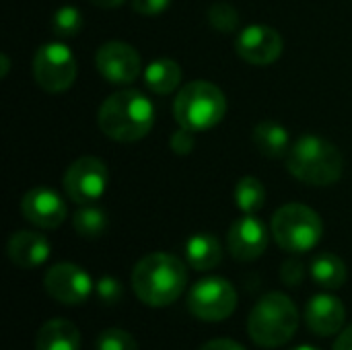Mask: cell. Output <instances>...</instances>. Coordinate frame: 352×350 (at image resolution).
<instances>
[{
  "label": "cell",
  "mask_w": 352,
  "mask_h": 350,
  "mask_svg": "<svg viewBox=\"0 0 352 350\" xmlns=\"http://www.w3.org/2000/svg\"><path fill=\"white\" fill-rule=\"evenodd\" d=\"M188 283L186 264L165 252L144 256L132 270V289L148 307H165L175 303Z\"/></svg>",
  "instance_id": "6da1fadb"
},
{
  "label": "cell",
  "mask_w": 352,
  "mask_h": 350,
  "mask_svg": "<svg viewBox=\"0 0 352 350\" xmlns=\"http://www.w3.org/2000/svg\"><path fill=\"white\" fill-rule=\"evenodd\" d=\"M33 78L47 93L68 91L76 78V60L68 45L60 41L43 43L33 56Z\"/></svg>",
  "instance_id": "52a82bcc"
},
{
  "label": "cell",
  "mask_w": 352,
  "mask_h": 350,
  "mask_svg": "<svg viewBox=\"0 0 352 350\" xmlns=\"http://www.w3.org/2000/svg\"><path fill=\"white\" fill-rule=\"evenodd\" d=\"M291 350H320V349H316V347H307V344H303V347H295V349H291Z\"/></svg>",
  "instance_id": "e575fe53"
},
{
  "label": "cell",
  "mask_w": 352,
  "mask_h": 350,
  "mask_svg": "<svg viewBox=\"0 0 352 350\" xmlns=\"http://www.w3.org/2000/svg\"><path fill=\"white\" fill-rule=\"evenodd\" d=\"M146 87L157 95H167L175 91L182 83V68L171 58H159L153 60L144 70Z\"/></svg>",
  "instance_id": "ffe728a7"
},
{
  "label": "cell",
  "mask_w": 352,
  "mask_h": 350,
  "mask_svg": "<svg viewBox=\"0 0 352 350\" xmlns=\"http://www.w3.org/2000/svg\"><path fill=\"white\" fill-rule=\"evenodd\" d=\"M254 144L268 159L287 157L291 149V138L285 126L272 120H264L254 128Z\"/></svg>",
  "instance_id": "ac0fdd59"
},
{
  "label": "cell",
  "mask_w": 352,
  "mask_h": 350,
  "mask_svg": "<svg viewBox=\"0 0 352 350\" xmlns=\"http://www.w3.org/2000/svg\"><path fill=\"white\" fill-rule=\"evenodd\" d=\"M0 60H2V76H6V72H8V58H6V54H2Z\"/></svg>",
  "instance_id": "836d02e7"
},
{
  "label": "cell",
  "mask_w": 352,
  "mask_h": 350,
  "mask_svg": "<svg viewBox=\"0 0 352 350\" xmlns=\"http://www.w3.org/2000/svg\"><path fill=\"white\" fill-rule=\"evenodd\" d=\"M169 4H171V0H132V8H134L138 14H144V17L159 14V12H163Z\"/></svg>",
  "instance_id": "f546056e"
},
{
  "label": "cell",
  "mask_w": 352,
  "mask_h": 350,
  "mask_svg": "<svg viewBox=\"0 0 352 350\" xmlns=\"http://www.w3.org/2000/svg\"><path fill=\"white\" fill-rule=\"evenodd\" d=\"M287 169L299 182L324 188L342 177L344 159L334 142L316 134H305L289 149Z\"/></svg>",
  "instance_id": "3957f363"
},
{
  "label": "cell",
  "mask_w": 352,
  "mask_h": 350,
  "mask_svg": "<svg viewBox=\"0 0 352 350\" xmlns=\"http://www.w3.org/2000/svg\"><path fill=\"white\" fill-rule=\"evenodd\" d=\"M35 350H80V332L70 320H47L37 332Z\"/></svg>",
  "instance_id": "e0dca14e"
},
{
  "label": "cell",
  "mask_w": 352,
  "mask_h": 350,
  "mask_svg": "<svg viewBox=\"0 0 352 350\" xmlns=\"http://www.w3.org/2000/svg\"><path fill=\"white\" fill-rule=\"evenodd\" d=\"M23 217L39 229H58L66 221V204L62 196L50 188H33L21 200Z\"/></svg>",
  "instance_id": "4fadbf2b"
},
{
  "label": "cell",
  "mask_w": 352,
  "mask_h": 350,
  "mask_svg": "<svg viewBox=\"0 0 352 350\" xmlns=\"http://www.w3.org/2000/svg\"><path fill=\"white\" fill-rule=\"evenodd\" d=\"M334 350H352V326L340 332V336L334 342Z\"/></svg>",
  "instance_id": "1f68e13d"
},
{
  "label": "cell",
  "mask_w": 352,
  "mask_h": 350,
  "mask_svg": "<svg viewBox=\"0 0 352 350\" xmlns=\"http://www.w3.org/2000/svg\"><path fill=\"white\" fill-rule=\"evenodd\" d=\"M95 350H138L132 334L120 328H107L97 336Z\"/></svg>",
  "instance_id": "484cf974"
},
{
  "label": "cell",
  "mask_w": 352,
  "mask_h": 350,
  "mask_svg": "<svg viewBox=\"0 0 352 350\" xmlns=\"http://www.w3.org/2000/svg\"><path fill=\"white\" fill-rule=\"evenodd\" d=\"M6 254H8V258H10V262L14 266L29 270V268H37V266L45 264V260L52 254V245L41 233L16 231L8 239Z\"/></svg>",
  "instance_id": "2e32d148"
},
{
  "label": "cell",
  "mask_w": 352,
  "mask_h": 350,
  "mask_svg": "<svg viewBox=\"0 0 352 350\" xmlns=\"http://www.w3.org/2000/svg\"><path fill=\"white\" fill-rule=\"evenodd\" d=\"M266 202V188L258 177H241L235 186V204L243 215H256Z\"/></svg>",
  "instance_id": "603a6c76"
},
{
  "label": "cell",
  "mask_w": 352,
  "mask_h": 350,
  "mask_svg": "<svg viewBox=\"0 0 352 350\" xmlns=\"http://www.w3.org/2000/svg\"><path fill=\"white\" fill-rule=\"evenodd\" d=\"M227 113V97L225 93L208 83V80H194L175 97L173 116L179 126L192 132H204L214 128Z\"/></svg>",
  "instance_id": "5b68a950"
},
{
  "label": "cell",
  "mask_w": 352,
  "mask_h": 350,
  "mask_svg": "<svg viewBox=\"0 0 352 350\" xmlns=\"http://www.w3.org/2000/svg\"><path fill=\"white\" fill-rule=\"evenodd\" d=\"M227 245H229L231 256L239 262L258 260L266 252V245H268L266 225L254 215H245L237 219L229 229Z\"/></svg>",
  "instance_id": "5bb4252c"
},
{
  "label": "cell",
  "mask_w": 352,
  "mask_h": 350,
  "mask_svg": "<svg viewBox=\"0 0 352 350\" xmlns=\"http://www.w3.org/2000/svg\"><path fill=\"white\" fill-rule=\"evenodd\" d=\"M95 295L103 305H116L124 297L122 283L113 276H101L95 285Z\"/></svg>",
  "instance_id": "4316f807"
},
{
  "label": "cell",
  "mask_w": 352,
  "mask_h": 350,
  "mask_svg": "<svg viewBox=\"0 0 352 350\" xmlns=\"http://www.w3.org/2000/svg\"><path fill=\"white\" fill-rule=\"evenodd\" d=\"M43 289L45 293L64 305H80L85 303L93 293V281L91 276L70 262L54 264L45 276H43Z\"/></svg>",
  "instance_id": "30bf717a"
},
{
  "label": "cell",
  "mask_w": 352,
  "mask_h": 350,
  "mask_svg": "<svg viewBox=\"0 0 352 350\" xmlns=\"http://www.w3.org/2000/svg\"><path fill=\"white\" fill-rule=\"evenodd\" d=\"M235 307L237 291L221 276L202 278L188 293V309L202 322H223L235 311Z\"/></svg>",
  "instance_id": "ba28073f"
},
{
  "label": "cell",
  "mask_w": 352,
  "mask_h": 350,
  "mask_svg": "<svg viewBox=\"0 0 352 350\" xmlns=\"http://www.w3.org/2000/svg\"><path fill=\"white\" fill-rule=\"evenodd\" d=\"M235 50L241 60L254 66H268L283 54V37L268 25L245 27L235 41Z\"/></svg>",
  "instance_id": "7c38bea8"
},
{
  "label": "cell",
  "mask_w": 352,
  "mask_h": 350,
  "mask_svg": "<svg viewBox=\"0 0 352 350\" xmlns=\"http://www.w3.org/2000/svg\"><path fill=\"white\" fill-rule=\"evenodd\" d=\"M280 278H283V283H285L287 287H297V285H301L303 278H305V266H303V262L297 260V258L287 260V262L280 266Z\"/></svg>",
  "instance_id": "83f0119b"
},
{
  "label": "cell",
  "mask_w": 352,
  "mask_h": 350,
  "mask_svg": "<svg viewBox=\"0 0 352 350\" xmlns=\"http://www.w3.org/2000/svg\"><path fill=\"white\" fill-rule=\"evenodd\" d=\"M346 264L336 254H320L311 262V278L326 291H336L346 283Z\"/></svg>",
  "instance_id": "44dd1931"
},
{
  "label": "cell",
  "mask_w": 352,
  "mask_h": 350,
  "mask_svg": "<svg viewBox=\"0 0 352 350\" xmlns=\"http://www.w3.org/2000/svg\"><path fill=\"white\" fill-rule=\"evenodd\" d=\"M299 328V311L291 297L272 291L264 295L248 318V334L262 349L287 344Z\"/></svg>",
  "instance_id": "277c9868"
},
{
  "label": "cell",
  "mask_w": 352,
  "mask_h": 350,
  "mask_svg": "<svg viewBox=\"0 0 352 350\" xmlns=\"http://www.w3.org/2000/svg\"><path fill=\"white\" fill-rule=\"evenodd\" d=\"M91 2L97 6H103V8H116V6H122L126 0H91Z\"/></svg>",
  "instance_id": "d6a6232c"
},
{
  "label": "cell",
  "mask_w": 352,
  "mask_h": 350,
  "mask_svg": "<svg viewBox=\"0 0 352 350\" xmlns=\"http://www.w3.org/2000/svg\"><path fill=\"white\" fill-rule=\"evenodd\" d=\"M107 182L109 171L97 157H80L64 173V190L76 204H93L99 200L107 190Z\"/></svg>",
  "instance_id": "9c48e42d"
},
{
  "label": "cell",
  "mask_w": 352,
  "mask_h": 350,
  "mask_svg": "<svg viewBox=\"0 0 352 350\" xmlns=\"http://www.w3.org/2000/svg\"><path fill=\"white\" fill-rule=\"evenodd\" d=\"M97 124L99 130L116 142H136L151 132L155 107L136 89L116 91L101 103Z\"/></svg>",
  "instance_id": "7a4b0ae2"
},
{
  "label": "cell",
  "mask_w": 352,
  "mask_h": 350,
  "mask_svg": "<svg viewBox=\"0 0 352 350\" xmlns=\"http://www.w3.org/2000/svg\"><path fill=\"white\" fill-rule=\"evenodd\" d=\"M274 241L291 254H305L314 250L322 235L324 223L320 215L305 204H285L280 206L270 223Z\"/></svg>",
  "instance_id": "8992f818"
},
{
  "label": "cell",
  "mask_w": 352,
  "mask_h": 350,
  "mask_svg": "<svg viewBox=\"0 0 352 350\" xmlns=\"http://www.w3.org/2000/svg\"><path fill=\"white\" fill-rule=\"evenodd\" d=\"M99 74L113 85H128L138 78L142 62L136 47L124 41H107L95 54Z\"/></svg>",
  "instance_id": "8fae6325"
},
{
  "label": "cell",
  "mask_w": 352,
  "mask_h": 350,
  "mask_svg": "<svg viewBox=\"0 0 352 350\" xmlns=\"http://www.w3.org/2000/svg\"><path fill=\"white\" fill-rule=\"evenodd\" d=\"M82 12L76 6H62L56 10L52 19V31L58 37H76L82 29Z\"/></svg>",
  "instance_id": "cb8c5ba5"
},
{
  "label": "cell",
  "mask_w": 352,
  "mask_h": 350,
  "mask_svg": "<svg viewBox=\"0 0 352 350\" xmlns=\"http://www.w3.org/2000/svg\"><path fill=\"white\" fill-rule=\"evenodd\" d=\"M208 21L217 31L231 33L239 25V14H237V8L231 6L229 2H217L208 8Z\"/></svg>",
  "instance_id": "d4e9b609"
},
{
  "label": "cell",
  "mask_w": 352,
  "mask_h": 350,
  "mask_svg": "<svg viewBox=\"0 0 352 350\" xmlns=\"http://www.w3.org/2000/svg\"><path fill=\"white\" fill-rule=\"evenodd\" d=\"M186 260L192 268L206 272L221 264L223 248L214 235L198 233V235L190 237V241L186 243Z\"/></svg>",
  "instance_id": "d6986e66"
},
{
  "label": "cell",
  "mask_w": 352,
  "mask_h": 350,
  "mask_svg": "<svg viewBox=\"0 0 352 350\" xmlns=\"http://www.w3.org/2000/svg\"><path fill=\"white\" fill-rule=\"evenodd\" d=\"M200 350H245L239 342L231 340V338H214L210 342H206Z\"/></svg>",
  "instance_id": "4dcf8cb0"
},
{
  "label": "cell",
  "mask_w": 352,
  "mask_h": 350,
  "mask_svg": "<svg viewBox=\"0 0 352 350\" xmlns=\"http://www.w3.org/2000/svg\"><path fill=\"white\" fill-rule=\"evenodd\" d=\"M344 320H346V309L338 297L330 293H320L309 299L305 309V322L314 334L334 336L336 332L342 330Z\"/></svg>",
  "instance_id": "9a60e30c"
},
{
  "label": "cell",
  "mask_w": 352,
  "mask_h": 350,
  "mask_svg": "<svg viewBox=\"0 0 352 350\" xmlns=\"http://www.w3.org/2000/svg\"><path fill=\"white\" fill-rule=\"evenodd\" d=\"M74 231L85 237V239H97L107 231V212L99 206L93 204H82V208L76 210L74 219H72Z\"/></svg>",
  "instance_id": "7402d4cb"
},
{
  "label": "cell",
  "mask_w": 352,
  "mask_h": 350,
  "mask_svg": "<svg viewBox=\"0 0 352 350\" xmlns=\"http://www.w3.org/2000/svg\"><path fill=\"white\" fill-rule=\"evenodd\" d=\"M194 134L196 132L179 126V130H175L173 136H171V151L175 155H190L192 149H194V144H196V136Z\"/></svg>",
  "instance_id": "f1b7e54d"
}]
</instances>
